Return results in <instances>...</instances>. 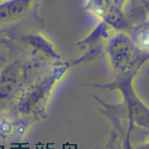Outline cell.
<instances>
[{
	"label": "cell",
	"instance_id": "obj_1",
	"mask_svg": "<svg viewBox=\"0 0 149 149\" xmlns=\"http://www.w3.org/2000/svg\"><path fill=\"white\" fill-rule=\"evenodd\" d=\"M139 41L142 47L149 49V31H146L142 33Z\"/></svg>",
	"mask_w": 149,
	"mask_h": 149
},
{
	"label": "cell",
	"instance_id": "obj_2",
	"mask_svg": "<svg viewBox=\"0 0 149 149\" xmlns=\"http://www.w3.org/2000/svg\"><path fill=\"white\" fill-rule=\"evenodd\" d=\"M138 149H149V139L144 140V142L138 147Z\"/></svg>",
	"mask_w": 149,
	"mask_h": 149
}]
</instances>
